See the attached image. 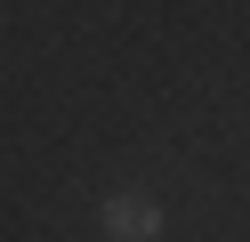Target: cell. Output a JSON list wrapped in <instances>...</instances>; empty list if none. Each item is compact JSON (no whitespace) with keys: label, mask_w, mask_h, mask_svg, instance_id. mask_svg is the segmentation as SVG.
<instances>
[{"label":"cell","mask_w":250,"mask_h":242,"mask_svg":"<svg viewBox=\"0 0 250 242\" xmlns=\"http://www.w3.org/2000/svg\"><path fill=\"white\" fill-rule=\"evenodd\" d=\"M105 226H113L121 242H146L153 234V202H146V194H121V202L105 210Z\"/></svg>","instance_id":"cell-1"}]
</instances>
